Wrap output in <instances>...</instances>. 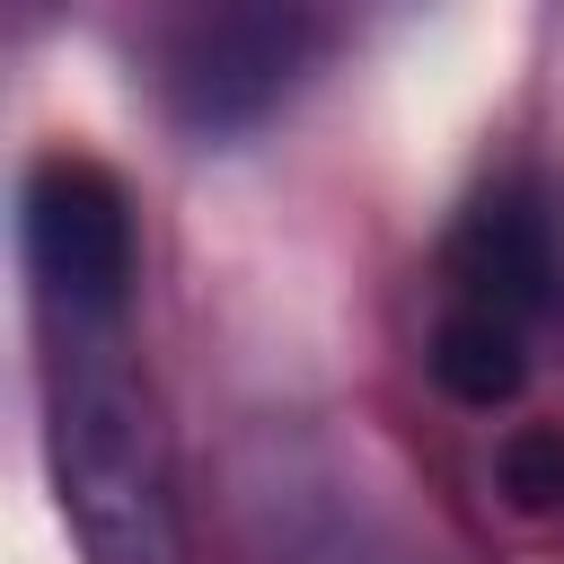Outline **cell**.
Wrapping results in <instances>:
<instances>
[{"instance_id":"6da1fadb","label":"cell","mask_w":564,"mask_h":564,"mask_svg":"<svg viewBox=\"0 0 564 564\" xmlns=\"http://www.w3.org/2000/svg\"><path fill=\"white\" fill-rule=\"evenodd\" d=\"M44 467L88 564H185L176 458L132 361V308H35Z\"/></svg>"},{"instance_id":"277c9868","label":"cell","mask_w":564,"mask_h":564,"mask_svg":"<svg viewBox=\"0 0 564 564\" xmlns=\"http://www.w3.org/2000/svg\"><path fill=\"white\" fill-rule=\"evenodd\" d=\"M18 256L35 308H132L141 291V212L132 185L88 150H35L18 185Z\"/></svg>"},{"instance_id":"7a4b0ae2","label":"cell","mask_w":564,"mask_h":564,"mask_svg":"<svg viewBox=\"0 0 564 564\" xmlns=\"http://www.w3.org/2000/svg\"><path fill=\"white\" fill-rule=\"evenodd\" d=\"M546 308H555V220L529 176H494L441 247V300H432L441 397H458L476 414L511 405L529 388Z\"/></svg>"},{"instance_id":"3957f363","label":"cell","mask_w":564,"mask_h":564,"mask_svg":"<svg viewBox=\"0 0 564 564\" xmlns=\"http://www.w3.org/2000/svg\"><path fill=\"white\" fill-rule=\"evenodd\" d=\"M335 44L326 0H176L159 26V88L185 132L264 123Z\"/></svg>"},{"instance_id":"5b68a950","label":"cell","mask_w":564,"mask_h":564,"mask_svg":"<svg viewBox=\"0 0 564 564\" xmlns=\"http://www.w3.org/2000/svg\"><path fill=\"white\" fill-rule=\"evenodd\" d=\"M502 485L520 511H564V432H520L502 449Z\"/></svg>"}]
</instances>
